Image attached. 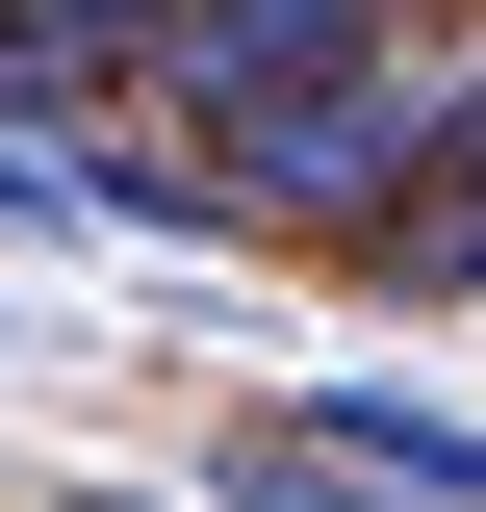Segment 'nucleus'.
Returning a JSON list of instances; mask_svg holds the SVG:
<instances>
[{
    "instance_id": "obj_2",
    "label": "nucleus",
    "mask_w": 486,
    "mask_h": 512,
    "mask_svg": "<svg viewBox=\"0 0 486 512\" xmlns=\"http://www.w3.org/2000/svg\"><path fill=\"white\" fill-rule=\"evenodd\" d=\"M180 0H0V128H103Z\"/></svg>"
},
{
    "instance_id": "obj_6",
    "label": "nucleus",
    "mask_w": 486,
    "mask_h": 512,
    "mask_svg": "<svg viewBox=\"0 0 486 512\" xmlns=\"http://www.w3.org/2000/svg\"><path fill=\"white\" fill-rule=\"evenodd\" d=\"M435 154H461V205H486V52H461V77H435Z\"/></svg>"
},
{
    "instance_id": "obj_4",
    "label": "nucleus",
    "mask_w": 486,
    "mask_h": 512,
    "mask_svg": "<svg viewBox=\"0 0 486 512\" xmlns=\"http://www.w3.org/2000/svg\"><path fill=\"white\" fill-rule=\"evenodd\" d=\"M0 231H180L128 154H0Z\"/></svg>"
},
{
    "instance_id": "obj_5",
    "label": "nucleus",
    "mask_w": 486,
    "mask_h": 512,
    "mask_svg": "<svg viewBox=\"0 0 486 512\" xmlns=\"http://www.w3.org/2000/svg\"><path fill=\"white\" fill-rule=\"evenodd\" d=\"M231 512H384V487L307 436V410H256V436H231Z\"/></svg>"
},
{
    "instance_id": "obj_1",
    "label": "nucleus",
    "mask_w": 486,
    "mask_h": 512,
    "mask_svg": "<svg viewBox=\"0 0 486 512\" xmlns=\"http://www.w3.org/2000/svg\"><path fill=\"white\" fill-rule=\"evenodd\" d=\"M384 26H410V0H180V26H154V103L231 154L256 103H307V77H384Z\"/></svg>"
},
{
    "instance_id": "obj_3",
    "label": "nucleus",
    "mask_w": 486,
    "mask_h": 512,
    "mask_svg": "<svg viewBox=\"0 0 486 512\" xmlns=\"http://www.w3.org/2000/svg\"><path fill=\"white\" fill-rule=\"evenodd\" d=\"M307 436L359 461L384 512H486V410H435V384H307Z\"/></svg>"
}]
</instances>
